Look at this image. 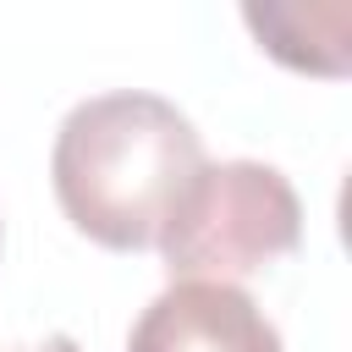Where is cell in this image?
Instances as JSON below:
<instances>
[{"mask_svg":"<svg viewBox=\"0 0 352 352\" xmlns=\"http://www.w3.org/2000/svg\"><path fill=\"white\" fill-rule=\"evenodd\" d=\"M0 352H82V341H77V336H66V330H50V336H38V341L0 346Z\"/></svg>","mask_w":352,"mask_h":352,"instance_id":"5b68a950","label":"cell"},{"mask_svg":"<svg viewBox=\"0 0 352 352\" xmlns=\"http://www.w3.org/2000/svg\"><path fill=\"white\" fill-rule=\"evenodd\" d=\"M302 242V198L280 165L204 160L170 204L154 248L170 280H242Z\"/></svg>","mask_w":352,"mask_h":352,"instance_id":"7a4b0ae2","label":"cell"},{"mask_svg":"<svg viewBox=\"0 0 352 352\" xmlns=\"http://www.w3.org/2000/svg\"><path fill=\"white\" fill-rule=\"evenodd\" d=\"M204 165L192 116L148 88L77 99L50 143V187L60 214L110 253L154 248L170 204Z\"/></svg>","mask_w":352,"mask_h":352,"instance_id":"6da1fadb","label":"cell"},{"mask_svg":"<svg viewBox=\"0 0 352 352\" xmlns=\"http://www.w3.org/2000/svg\"><path fill=\"white\" fill-rule=\"evenodd\" d=\"M126 352H286L275 319L231 280H170L132 324Z\"/></svg>","mask_w":352,"mask_h":352,"instance_id":"3957f363","label":"cell"},{"mask_svg":"<svg viewBox=\"0 0 352 352\" xmlns=\"http://www.w3.org/2000/svg\"><path fill=\"white\" fill-rule=\"evenodd\" d=\"M248 33L264 55L308 77H346L352 66V0H248Z\"/></svg>","mask_w":352,"mask_h":352,"instance_id":"277c9868","label":"cell"},{"mask_svg":"<svg viewBox=\"0 0 352 352\" xmlns=\"http://www.w3.org/2000/svg\"><path fill=\"white\" fill-rule=\"evenodd\" d=\"M0 248H6V231H0Z\"/></svg>","mask_w":352,"mask_h":352,"instance_id":"8992f818","label":"cell"}]
</instances>
